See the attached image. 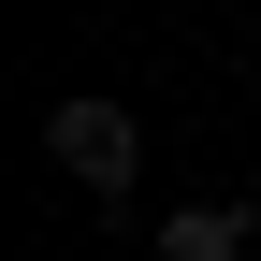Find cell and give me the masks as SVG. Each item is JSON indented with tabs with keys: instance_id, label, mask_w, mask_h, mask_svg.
<instances>
[{
	"instance_id": "6da1fadb",
	"label": "cell",
	"mask_w": 261,
	"mask_h": 261,
	"mask_svg": "<svg viewBox=\"0 0 261 261\" xmlns=\"http://www.w3.org/2000/svg\"><path fill=\"white\" fill-rule=\"evenodd\" d=\"M44 145H58V174H73L87 203H116V189L145 174V130H130V102H58V116H44Z\"/></svg>"
},
{
	"instance_id": "7a4b0ae2",
	"label": "cell",
	"mask_w": 261,
	"mask_h": 261,
	"mask_svg": "<svg viewBox=\"0 0 261 261\" xmlns=\"http://www.w3.org/2000/svg\"><path fill=\"white\" fill-rule=\"evenodd\" d=\"M247 247H261L247 203H174V218H160V261H247Z\"/></svg>"
}]
</instances>
